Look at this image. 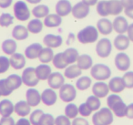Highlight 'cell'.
Returning a JSON list of instances; mask_svg holds the SVG:
<instances>
[{"instance_id": "1", "label": "cell", "mask_w": 133, "mask_h": 125, "mask_svg": "<svg viewBox=\"0 0 133 125\" xmlns=\"http://www.w3.org/2000/svg\"><path fill=\"white\" fill-rule=\"evenodd\" d=\"M107 104L117 117L122 118L126 116L127 105L124 103V101L117 94L109 95L107 99Z\"/></svg>"}, {"instance_id": "2", "label": "cell", "mask_w": 133, "mask_h": 125, "mask_svg": "<svg viewBox=\"0 0 133 125\" xmlns=\"http://www.w3.org/2000/svg\"><path fill=\"white\" fill-rule=\"evenodd\" d=\"M77 38L81 44L94 43L98 40V28L93 26H87L78 32Z\"/></svg>"}, {"instance_id": "3", "label": "cell", "mask_w": 133, "mask_h": 125, "mask_svg": "<svg viewBox=\"0 0 133 125\" xmlns=\"http://www.w3.org/2000/svg\"><path fill=\"white\" fill-rule=\"evenodd\" d=\"M93 125H110L113 122V113L109 108H101L92 117Z\"/></svg>"}, {"instance_id": "4", "label": "cell", "mask_w": 133, "mask_h": 125, "mask_svg": "<svg viewBox=\"0 0 133 125\" xmlns=\"http://www.w3.org/2000/svg\"><path fill=\"white\" fill-rule=\"evenodd\" d=\"M90 74L95 79L98 81H103L109 79V77L111 76V70L109 66L98 63L91 67Z\"/></svg>"}, {"instance_id": "5", "label": "cell", "mask_w": 133, "mask_h": 125, "mask_svg": "<svg viewBox=\"0 0 133 125\" xmlns=\"http://www.w3.org/2000/svg\"><path fill=\"white\" fill-rule=\"evenodd\" d=\"M14 15L15 17L19 21H26L30 17V11L26 2L19 0L14 5Z\"/></svg>"}, {"instance_id": "6", "label": "cell", "mask_w": 133, "mask_h": 125, "mask_svg": "<svg viewBox=\"0 0 133 125\" xmlns=\"http://www.w3.org/2000/svg\"><path fill=\"white\" fill-rule=\"evenodd\" d=\"M22 81L26 86L28 87H35L38 84L39 79L37 78L36 73V68L32 67H28L26 70H24L22 73Z\"/></svg>"}, {"instance_id": "7", "label": "cell", "mask_w": 133, "mask_h": 125, "mask_svg": "<svg viewBox=\"0 0 133 125\" xmlns=\"http://www.w3.org/2000/svg\"><path fill=\"white\" fill-rule=\"evenodd\" d=\"M77 90L72 84H64L59 89V97L64 102H71L76 99Z\"/></svg>"}, {"instance_id": "8", "label": "cell", "mask_w": 133, "mask_h": 125, "mask_svg": "<svg viewBox=\"0 0 133 125\" xmlns=\"http://www.w3.org/2000/svg\"><path fill=\"white\" fill-rule=\"evenodd\" d=\"M112 50V44L109 39H101L96 46V52L98 57L108 58Z\"/></svg>"}, {"instance_id": "9", "label": "cell", "mask_w": 133, "mask_h": 125, "mask_svg": "<svg viewBox=\"0 0 133 125\" xmlns=\"http://www.w3.org/2000/svg\"><path fill=\"white\" fill-rule=\"evenodd\" d=\"M72 13L73 17L77 19H83L89 14V6L85 4L84 2L80 1L78 2L75 6L72 7Z\"/></svg>"}, {"instance_id": "10", "label": "cell", "mask_w": 133, "mask_h": 125, "mask_svg": "<svg viewBox=\"0 0 133 125\" xmlns=\"http://www.w3.org/2000/svg\"><path fill=\"white\" fill-rule=\"evenodd\" d=\"M115 66L120 71H127L130 67V59L126 53L120 52L115 57Z\"/></svg>"}, {"instance_id": "11", "label": "cell", "mask_w": 133, "mask_h": 125, "mask_svg": "<svg viewBox=\"0 0 133 125\" xmlns=\"http://www.w3.org/2000/svg\"><path fill=\"white\" fill-rule=\"evenodd\" d=\"M48 83L51 89L57 90L65 84V78L60 72H52L48 79Z\"/></svg>"}, {"instance_id": "12", "label": "cell", "mask_w": 133, "mask_h": 125, "mask_svg": "<svg viewBox=\"0 0 133 125\" xmlns=\"http://www.w3.org/2000/svg\"><path fill=\"white\" fill-rule=\"evenodd\" d=\"M72 11V6L69 0H59L56 5V13L58 16L66 17Z\"/></svg>"}, {"instance_id": "13", "label": "cell", "mask_w": 133, "mask_h": 125, "mask_svg": "<svg viewBox=\"0 0 133 125\" xmlns=\"http://www.w3.org/2000/svg\"><path fill=\"white\" fill-rule=\"evenodd\" d=\"M43 42L48 48H56L62 45L63 39L59 35H53V34H48L44 37Z\"/></svg>"}, {"instance_id": "14", "label": "cell", "mask_w": 133, "mask_h": 125, "mask_svg": "<svg viewBox=\"0 0 133 125\" xmlns=\"http://www.w3.org/2000/svg\"><path fill=\"white\" fill-rule=\"evenodd\" d=\"M57 96L53 89H46L41 93V101L46 106H52L57 102Z\"/></svg>"}, {"instance_id": "15", "label": "cell", "mask_w": 133, "mask_h": 125, "mask_svg": "<svg viewBox=\"0 0 133 125\" xmlns=\"http://www.w3.org/2000/svg\"><path fill=\"white\" fill-rule=\"evenodd\" d=\"M92 92L93 95L97 96L99 99L105 98L109 92V85L106 84L103 81H98V82L94 83V85L92 86Z\"/></svg>"}, {"instance_id": "16", "label": "cell", "mask_w": 133, "mask_h": 125, "mask_svg": "<svg viewBox=\"0 0 133 125\" xmlns=\"http://www.w3.org/2000/svg\"><path fill=\"white\" fill-rule=\"evenodd\" d=\"M26 101L31 107H36L40 103L41 101V94L38 92V90L36 89H28L26 93Z\"/></svg>"}, {"instance_id": "17", "label": "cell", "mask_w": 133, "mask_h": 125, "mask_svg": "<svg viewBox=\"0 0 133 125\" xmlns=\"http://www.w3.org/2000/svg\"><path fill=\"white\" fill-rule=\"evenodd\" d=\"M113 29L117 32L118 34H124L127 32L128 28H129V23H128L127 19L124 17L118 16L113 20Z\"/></svg>"}, {"instance_id": "18", "label": "cell", "mask_w": 133, "mask_h": 125, "mask_svg": "<svg viewBox=\"0 0 133 125\" xmlns=\"http://www.w3.org/2000/svg\"><path fill=\"white\" fill-rule=\"evenodd\" d=\"M10 66L15 70H21L26 65V58L21 53H14L9 59Z\"/></svg>"}, {"instance_id": "19", "label": "cell", "mask_w": 133, "mask_h": 125, "mask_svg": "<svg viewBox=\"0 0 133 125\" xmlns=\"http://www.w3.org/2000/svg\"><path fill=\"white\" fill-rule=\"evenodd\" d=\"M109 90H111L113 93H119V92L123 91L124 89L126 88V86L122 78L114 77L109 80Z\"/></svg>"}, {"instance_id": "20", "label": "cell", "mask_w": 133, "mask_h": 125, "mask_svg": "<svg viewBox=\"0 0 133 125\" xmlns=\"http://www.w3.org/2000/svg\"><path fill=\"white\" fill-rule=\"evenodd\" d=\"M42 45L39 43H33L29 45L28 48L25 49V56L28 59H35L38 58L41 50H42Z\"/></svg>"}, {"instance_id": "21", "label": "cell", "mask_w": 133, "mask_h": 125, "mask_svg": "<svg viewBox=\"0 0 133 125\" xmlns=\"http://www.w3.org/2000/svg\"><path fill=\"white\" fill-rule=\"evenodd\" d=\"M97 28L102 35H109L113 30V24L108 18H101L97 23Z\"/></svg>"}, {"instance_id": "22", "label": "cell", "mask_w": 133, "mask_h": 125, "mask_svg": "<svg viewBox=\"0 0 133 125\" xmlns=\"http://www.w3.org/2000/svg\"><path fill=\"white\" fill-rule=\"evenodd\" d=\"M123 6L120 0H109L108 1V11L109 15L118 16L123 11Z\"/></svg>"}, {"instance_id": "23", "label": "cell", "mask_w": 133, "mask_h": 125, "mask_svg": "<svg viewBox=\"0 0 133 125\" xmlns=\"http://www.w3.org/2000/svg\"><path fill=\"white\" fill-rule=\"evenodd\" d=\"M14 104L9 99H3L0 101V115L2 117H9L15 110Z\"/></svg>"}, {"instance_id": "24", "label": "cell", "mask_w": 133, "mask_h": 125, "mask_svg": "<svg viewBox=\"0 0 133 125\" xmlns=\"http://www.w3.org/2000/svg\"><path fill=\"white\" fill-rule=\"evenodd\" d=\"M129 42H130V40H129L128 36H125L123 34H118L114 39V47L118 50L123 51L129 48Z\"/></svg>"}, {"instance_id": "25", "label": "cell", "mask_w": 133, "mask_h": 125, "mask_svg": "<svg viewBox=\"0 0 133 125\" xmlns=\"http://www.w3.org/2000/svg\"><path fill=\"white\" fill-rule=\"evenodd\" d=\"M30 108H31V106L28 104L26 101H20L15 104L14 110L18 116L25 117L30 113Z\"/></svg>"}, {"instance_id": "26", "label": "cell", "mask_w": 133, "mask_h": 125, "mask_svg": "<svg viewBox=\"0 0 133 125\" xmlns=\"http://www.w3.org/2000/svg\"><path fill=\"white\" fill-rule=\"evenodd\" d=\"M28 28L21 25H17L12 30V36L16 40H25L28 38Z\"/></svg>"}, {"instance_id": "27", "label": "cell", "mask_w": 133, "mask_h": 125, "mask_svg": "<svg viewBox=\"0 0 133 125\" xmlns=\"http://www.w3.org/2000/svg\"><path fill=\"white\" fill-rule=\"evenodd\" d=\"M62 23V18L60 16L56 14H48L44 20V25L46 28H57Z\"/></svg>"}, {"instance_id": "28", "label": "cell", "mask_w": 133, "mask_h": 125, "mask_svg": "<svg viewBox=\"0 0 133 125\" xmlns=\"http://www.w3.org/2000/svg\"><path fill=\"white\" fill-rule=\"evenodd\" d=\"M36 73H37V76L39 79V80H46L50 76V74L52 73L51 68L48 64L42 63L36 68Z\"/></svg>"}, {"instance_id": "29", "label": "cell", "mask_w": 133, "mask_h": 125, "mask_svg": "<svg viewBox=\"0 0 133 125\" xmlns=\"http://www.w3.org/2000/svg\"><path fill=\"white\" fill-rule=\"evenodd\" d=\"M77 65L82 70H89L93 66L92 58L89 55H87V54H83V55L78 56V60H77Z\"/></svg>"}, {"instance_id": "30", "label": "cell", "mask_w": 133, "mask_h": 125, "mask_svg": "<svg viewBox=\"0 0 133 125\" xmlns=\"http://www.w3.org/2000/svg\"><path fill=\"white\" fill-rule=\"evenodd\" d=\"M82 73V70H80L79 67L77 64H71L70 66L66 67L65 68V73L64 76L66 79H76V78L79 77Z\"/></svg>"}, {"instance_id": "31", "label": "cell", "mask_w": 133, "mask_h": 125, "mask_svg": "<svg viewBox=\"0 0 133 125\" xmlns=\"http://www.w3.org/2000/svg\"><path fill=\"white\" fill-rule=\"evenodd\" d=\"M6 83H8V87H9L12 91L17 90V89H18L23 83L22 78L17 75V74H12V75L8 76L6 79Z\"/></svg>"}, {"instance_id": "32", "label": "cell", "mask_w": 133, "mask_h": 125, "mask_svg": "<svg viewBox=\"0 0 133 125\" xmlns=\"http://www.w3.org/2000/svg\"><path fill=\"white\" fill-rule=\"evenodd\" d=\"M64 58L66 59V63L68 64H74L75 62H77L78 60V51L76 49V48H69L68 49H66L64 52Z\"/></svg>"}, {"instance_id": "33", "label": "cell", "mask_w": 133, "mask_h": 125, "mask_svg": "<svg viewBox=\"0 0 133 125\" xmlns=\"http://www.w3.org/2000/svg\"><path fill=\"white\" fill-rule=\"evenodd\" d=\"M17 45L14 39H6L2 43V50L6 55H13L16 53Z\"/></svg>"}, {"instance_id": "34", "label": "cell", "mask_w": 133, "mask_h": 125, "mask_svg": "<svg viewBox=\"0 0 133 125\" xmlns=\"http://www.w3.org/2000/svg\"><path fill=\"white\" fill-rule=\"evenodd\" d=\"M54 58V52L52 50L51 48H42L40 54L38 56V59L40 60L41 63H44V64H46V63H49L50 61L53 60Z\"/></svg>"}, {"instance_id": "35", "label": "cell", "mask_w": 133, "mask_h": 125, "mask_svg": "<svg viewBox=\"0 0 133 125\" xmlns=\"http://www.w3.org/2000/svg\"><path fill=\"white\" fill-rule=\"evenodd\" d=\"M28 29L32 34H38L43 29V22L39 20V18L32 19L28 22Z\"/></svg>"}, {"instance_id": "36", "label": "cell", "mask_w": 133, "mask_h": 125, "mask_svg": "<svg viewBox=\"0 0 133 125\" xmlns=\"http://www.w3.org/2000/svg\"><path fill=\"white\" fill-rule=\"evenodd\" d=\"M32 14L36 18H42L46 17L49 14V8L46 5H38L36 6L32 10Z\"/></svg>"}, {"instance_id": "37", "label": "cell", "mask_w": 133, "mask_h": 125, "mask_svg": "<svg viewBox=\"0 0 133 125\" xmlns=\"http://www.w3.org/2000/svg\"><path fill=\"white\" fill-rule=\"evenodd\" d=\"M53 64L58 70H63V68H66L68 67V63H66V59L64 58V54L63 52H59V53L54 55L53 58Z\"/></svg>"}, {"instance_id": "38", "label": "cell", "mask_w": 133, "mask_h": 125, "mask_svg": "<svg viewBox=\"0 0 133 125\" xmlns=\"http://www.w3.org/2000/svg\"><path fill=\"white\" fill-rule=\"evenodd\" d=\"M91 79L88 76H83L80 77L79 79L77 80L76 82V87L78 90H86L87 89H89L91 85Z\"/></svg>"}, {"instance_id": "39", "label": "cell", "mask_w": 133, "mask_h": 125, "mask_svg": "<svg viewBox=\"0 0 133 125\" xmlns=\"http://www.w3.org/2000/svg\"><path fill=\"white\" fill-rule=\"evenodd\" d=\"M78 114V108L74 103H69L65 108V115L69 119H75Z\"/></svg>"}, {"instance_id": "40", "label": "cell", "mask_w": 133, "mask_h": 125, "mask_svg": "<svg viewBox=\"0 0 133 125\" xmlns=\"http://www.w3.org/2000/svg\"><path fill=\"white\" fill-rule=\"evenodd\" d=\"M86 103L87 105L91 109V110H98V109L100 108V101H99V98H98L97 96L92 95V96H89V98L87 99L86 101Z\"/></svg>"}, {"instance_id": "41", "label": "cell", "mask_w": 133, "mask_h": 125, "mask_svg": "<svg viewBox=\"0 0 133 125\" xmlns=\"http://www.w3.org/2000/svg\"><path fill=\"white\" fill-rule=\"evenodd\" d=\"M14 17L8 13H3L0 16V26L3 28H8L13 24Z\"/></svg>"}, {"instance_id": "42", "label": "cell", "mask_w": 133, "mask_h": 125, "mask_svg": "<svg viewBox=\"0 0 133 125\" xmlns=\"http://www.w3.org/2000/svg\"><path fill=\"white\" fill-rule=\"evenodd\" d=\"M97 12L101 17H107L109 16V11H108V1L107 0H101L97 4Z\"/></svg>"}, {"instance_id": "43", "label": "cell", "mask_w": 133, "mask_h": 125, "mask_svg": "<svg viewBox=\"0 0 133 125\" xmlns=\"http://www.w3.org/2000/svg\"><path fill=\"white\" fill-rule=\"evenodd\" d=\"M43 110H36L30 114V123L32 125H39V121H40L41 116L43 115Z\"/></svg>"}, {"instance_id": "44", "label": "cell", "mask_w": 133, "mask_h": 125, "mask_svg": "<svg viewBox=\"0 0 133 125\" xmlns=\"http://www.w3.org/2000/svg\"><path fill=\"white\" fill-rule=\"evenodd\" d=\"M39 125H55V119L49 113H43L41 116Z\"/></svg>"}, {"instance_id": "45", "label": "cell", "mask_w": 133, "mask_h": 125, "mask_svg": "<svg viewBox=\"0 0 133 125\" xmlns=\"http://www.w3.org/2000/svg\"><path fill=\"white\" fill-rule=\"evenodd\" d=\"M13 91L8 87L6 79H0V96H8Z\"/></svg>"}, {"instance_id": "46", "label": "cell", "mask_w": 133, "mask_h": 125, "mask_svg": "<svg viewBox=\"0 0 133 125\" xmlns=\"http://www.w3.org/2000/svg\"><path fill=\"white\" fill-rule=\"evenodd\" d=\"M126 88L133 89V71H127L122 77Z\"/></svg>"}, {"instance_id": "47", "label": "cell", "mask_w": 133, "mask_h": 125, "mask_svg": "<svg viewBox=\"0 0 133 125\" xmlns=\"http://www.w3.org/2000/svg\"><path fill=\"white\" fill-rule=\"evenodd\" d=\"M9 67V59H8L5 56H0V74L5 73L6 71H8Z\"/></svg>"}, {"instance_id": "48", "label": "cell", "mask_w": 133, "mask_h": 125, "mask_svg": "<svg viewBox=\"0 0 133 125\" xmlns=\"http://www.w3.org/2000/svg\"><path fill=\"white\" fill-rule=\"evenodd\" d=\"M78 112H79L80 115H82L83 117H88V116H89L91 114L92 110L88 106L87 103L85 102L79 105V107H78Z\"/></svg>"}, {"instance_id": "49", "label": "cell", "mask_w": 133, "mask_h": 125, "mask_svg": "<svg viewBox=\"0 0 133 125\" xmlns=\"http://www.w3.org/2000/svg\"><path fill=\"white\" fill-rule=\"evenodd\" d=\"M55 125H71V122L66 115H59L55 119Z\"/></svg>"}, {"instance_id": "50", "label": "cell", "mask_w": 133, "mask_h": 125, "mask_svg": "<svg viewBox=\"0 0 133 125\" xmlns=\"http://www.w3.org/2000/svg\"><path fill=\"white\" fill-rule=\"evenodd\" d=\"M0 125H16L15 121L12 117H2L0 120Z\"/></svg>"}, {"instance_id": "51", "label": "cell", "mask_w": 133, "mask_h": 125, "mask_svg": "<svg viewBox=\"0 0 133 125\" xmlns=\"http://www.w3.org/2000/svg\"><path fill=\"white\" fill-rule=\"evenodd\" d=\"M72 125H89V123L84 118H75L72 121Z\"/></svg>"}, {"instance_id": "52", "label": "cell", "mask_w": 133, "mask_h": 125, "mask_svg": "<svg viewBox=\"0 0 133 125\" xmlns=\"http://www.w3.org/2000/svg\"><path fill=\"white\" fill-rule=\"evenodd\" d=\"M126 116L129 119H133V103H130L127 106L126 110Z\"/></svg>"}, {"instance_id": "53", "label": "cell", "mask_w": 133, "mask_h": 125, "mask_svg": "<svg viewBox=\"0 0 133 125\" xmlns=\"http://www.w3.org/2000/svg\"><path fill=\"white\" fill-rule=\"evenodd\" d=\"M13 0H0V8H8L12 5Z\"/></svg>"}, {"instance_id": "54", "label": "cell", "mask_w": 133, "mask_h": 125, "mask_svg": "<svg viewBox=\"0 0 133 125\" xmlns=\"http://www.w3.org/2000/svg\"><path fill=\"white\" fill-rule=\"evenodd\" d=\"M124 12H125V14H126L127 17H129V18L133 19V6L129 7V8H124Z\"/></svg>"}, {"instance_id": "55", "label": "cell", "mask_w": 133, "mask_h": 125, "mask_svg": "<svg viewBox=\"0 0 133 125\" xmlns=\"http://www.w3.org/2000/svg\"><path fill=\"white\" fill-rule=\"evenodd\" d=\"M127 33H128V37H129V40L133 42V23H132V24H130V25H129Z\"/></svg>"}, {"instance_id": "56", "label": "cell", "mask_w": 133, "mask_h": 125, "mask_svg": "<svg viewBox=\"0 0 133 125\" xmlns=\"http://www.w3.org/2000/svg\"><path fill=\"white\" fill-rule=\"evenodd\" d=\"M16 125H31V123L28 120L25 119V118H21L16 122Z\"/></svg>"}, {"instance_id": "57", "label": "cell", "mask_w": 133, "mask_h": 125, "mask_svg": "<svg viewBox=\"0 0 133 125\" xmlns=\"http://www.w3.org/2000/svg\"><path fill=\"white\" fill-rule=\"evenodd\" d=\"M120 1H121L122 6H123L124 8L133 6V0H120Z\"/></svg>"}, {"instance_id": "58", "label": "cell", "mask_w": 133, "mask_h": 125, "mask_svg": "<svg viewBox=\"0 0 133 125\" xmlns=\"http://www.w3.org/2000/svg\"><path fill=\"white\" fill-rule=\"evenodd\" d=\"M82 2L87 4L88 6L91 7V6H94V5L98 4V0H82Z\"/></svg>"}, {"instance_id": "59", "label": "cell", "mask_w": 133, "mask_h": 125, "mask_svg": "<svg viewBox=\"0 0 133 125\" xmlns=\"http://www.w3.org/2000/svg\"><path fill=\"white\" fill-rule=\"evenodd\" d=\"M28 3H30V4H38V3H40L42 0H26Z\"/></svg>"}]
</instances>
